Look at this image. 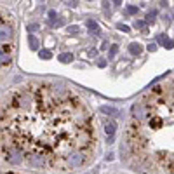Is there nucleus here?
<instances>
[{"instance_id": "412c9836", "label": "nucleus", "mask_w": 174, "mask_h": 174, "mask_svg": "<svg viewBox=\"0 0 174 174\" xmlns=\"http://www.w3.org/2000/svg\"><path fill=\"white\" fill-rule=\"evenodd\" d=\"M112 2H115V3H122V0H112Z\"/></svg>"}, {"instance_id": "aec40b11", "label": "nucleus", "mask_w": 174, "mask_h": 174, "mask_svg": "<svg viewBox=\"0 0 174 174\" xmlns=\"http://www.w3.org/2000/svg\"><path fill=\"white\" fill-rule=\"evenodd\" d=\"M49 17L54 19V17H56V10H49Z\"/></svg>"}, {"instance_id": "dca6fc26", "label": "nucleus", "mask_w": 174, "mask_h": 174, "mask_svg": "<svg viewBox=\"0 0 174 174\" xmlns=\"http://www.w3.org/2000/svg\"><path fill=\"white\" fill-rule=\"evenodd\" d=\"M155 16H157V10H150V12H148V16H146V19H148V21H152Z\"/></svg>"}, {"instance_id": "20e7f679", "label": "nucleus", "mask_w": 174, "mask_h": 174, "mask_svg": "<svg viewBox=\"0 0 174 174\" xmlns=\"http://www.w3.org/2000/svg\"><path fill=\"white\" fill-rule=\"evenodd\" d=\"M115 129H117V124H115L113 120H110V122L105 124V132H106V134L113 136V134H115Z\"/></svg>"}, {"instance_id": "7ed1b4c3", "label": "nucleus", "mask_w": 174, "mask_h": 174, "mask_svg": "<svg viewBox=\"0 0 174 174\" xmlns=\"http://www.w3.org/2000/svg\"><path fill=\"white\" fill-rule=\"evenodd\" d=\"M12 38L14 28L5 14H0V66H5L12 61Z\"/></svg>"}, {"instance_id": "6e6552de", "label": "nucleus", "mask_w": 174, "mask_h": 174, "mask_svg": "<svg viewBox=\"0 0 174 174\" xmlns=\"http://www.w3.org/2000/svg\"><path fill=\"white\" fill-rule=\"evenodd\" d=\"M59 61H61V63H71V61H73V54L64 52V54H61V56H59Z\"/></svg>"}, {"instance_id": "f257e3e1", "label": "nucleus", "mask_w": 174, "mask_h": 174, "mask_svg": "<svg viewBox=\"0 0 174 174\" xmlns=\"http://www.w3.org/2000/svg\"><path fill=\"white\" fill-rule=\"evenodd\" d=\"M0 148L16 166L71 171L91 160L96 134L75 92L56 84H28L0 108Z\"/></svg>"}, {"instance_id": "423d86ee", "label": "nucleus", "mask_w": 174, "mask_h": 174, "mask_svg": "<svg viewBox=\"0 0 174 174\" xmlns=\"http://www.w3.org/2000/svg\"><path fill=\"white\" fill-rule=\"evenodd\" d=\"M129 52H131V54H134V56L141 54V44H138V42H132V44L129 45Z\"/></svg>"}, {"instance_id": "0eeeda50", "label": "nucleus", "mask_w": 174, "mask_h": 174, "mask_svg": "<svg viewBox=\"0 0 174 174\" xmlns=\"http://www.w3.org/2000/svg\"><path fill=\"white\" fill-rule=\"evenodd\" d=\"M38 58H40V59H52V52H51V51H45V49H40V51H38Z\"/></svg>"}, {"instance_id": "f03ea898", "label": "nucleus", "mask_w": 174, "mask_h": 174, "mask_svg": "<svg viewBox=\"0 0 174 174\" xmlns=\"http://www.w3.org/2000/svg\"><path fill=\"white\" fill-rule=\"evenodd\" d=\"M125 145L134 160L159 174H174V78L150 89L131 108Z\"/></svg>"}, {"instance_id": "1a4fd4ad", "label": "nucleus", "mask_w": 174, "mask_h": 174, "mask_svg": "<svg viewBox=\"0 0 174 174\" xmlns=\"http://www.w3.org/2000/svg\"><path fill=\"white\" fill-rule=\"evenodd\" d=\"M87 28H89V30H94V33L99 31V26H98V23H94V21H87Z\"/></svg>"}, {"instance_id": "ddd939ff", "label": "nucleus", "mask_w": 174, "mask_h": 174, "mask_svg": "<svg viewBox=\"0 0 174 174\" xmlns=\"http://www.w3.org/2000/svg\"><path fill=\"white\" fill-rule=\"evenodd\" d=\"M125 12H127V14H136V12H138V7H134V5H127V7H125Z\"/></svg>"}, {"instance_id": "f8f14e48", "label": "nucleus", "mask_w": 174, "mask_h": 174, "mask_svg": "<svg viewBox=\"0 0 174 174\" xmlns=\"http://www.w3.org/2000/svg\"><path fill=\"white\" fill-rule=\"evenodd\" d=\"M134 28H138V30H145V28H146V23H145V21H134Z\"/></svg>"}, {"instance_id": "39448f33", "label": "nucleus", "mask_w": 174, "mask_h": 174, "mask_svg": "<svg viewBox=\"0 0 174 174\" xmlns=\"http://www.w3.org/2000/svg\"><path fill=\"white\" fill-rule=\"evenodd\" d=\"M28 44H30V49H33V51H37L38 45H40V42H38V38H37L35 35H30V37H28Z\"/></svg>"}, {"instance_id": "9d476101", "label": "nucleus", "mask_w": 174, "mask_h": 174, "mask_svg": "<svg viewBox=\"0 0 174 174\" xmlns=\"http://www.w3.org/2000/svg\"><path fill=\"white\" fill-rule=\"evenodd\" d=\"M101 112H103V113H112V115H115V113H117V110H115V108H112V106H101Z\"/></svg>"}, {"instance_id": "a211bd4d", "label": "nucleus", "mask_w": 174, "mask_h": 174, "mask_svg": "<svg viewBox=\"0 0 174 174\" xmlns=\"http://www.w3.org/2000/svg\"><path fill=\"white\" fill-rule=\"evenodd\" d=\"M119 30H122V31H125V33H127V31H129L131 28H129L127 24H122V23H120V24H119Z\"/></svg>"}, {"instance_id": "6ab92c4d", "label": "nucleus", "mask_w": 174, "mask_h": 174, "mask_svg": "<svg viewBox=\"0 0 174 174\" xmlns=\"http://www.w3.org/2000/svg\"><path fill=\"white\" fill-rule=\"evenodd\" d=\"M148 51H150V52H155V51H157V44H150V45H148Z\"/></svg>"}, {"instance_id": "4be33fe9", "label": "nucleus", "mask_w": 174, "mask_h": 174, "mask_svg": "<svg viewBox=\"0 0 174 174\" xmlns=\"http://www.w3.org/2000/svg\"><path fill=\"white\" fill-rule=\"evenodd\" d=\"M7 174H16V173H7Z\"/></svg>"}, {"instance_id": "2eb2a0df", "label": "nucleus", "mask_w": 174, "mask_h": 174, "mask_svg": "<svg viewBox=\"0 0 174 174\" xmlns=\"http://www.w3.org/2000/svg\"><path fill=\"white\" fill-rule=\"evenodd\" d=\"M117 52H119V47H117V45H112V47H110V54H108V58L112 59V58H113Z\"/></svg>"}, {"instance_id": "9b49d317", "label": "nucleus", "mask_w": 174, "mask_h": 174, "mask_svg": "<svg viewBox=\"0 0 174 174\" xmlns=\"http://www.w3.org/2000/svg\"><path fill=\"white\" fill-rule=\"evenodd\" d=\"M26 30L33 33V31H37V30H40V26H38V23H31V24H28V26H26Z\"/></svg>"}, {"instance_id": "4468645a", "label": "nucleus", "mask_w": 174, "mask_h": 174, "mask_svg": "<svg viewBox=\"0 0 174 174\" xmlns=\"http://www.w3.org/2000/svg\"><path fill=\"white\" fill-rule=\"evenodd\" d=\"M66 31H68V33H71V35H75V33H78V31H80V28H78V26H68V28H66Z\"/></svg>"}, {"instance_id": "f3484780", "label": "nucleus", "mask_w": 174, "mask_h": 174, "mask_svg": "<svg viewBox=\"0 0 174 174\" xmlns=\"http://www.w3.org/2000/svg\"><path fill=\"white\" fill-rule=\"evenodd\" d=\"M159 42H160V44H166V45H167V42H169V38H167L166 35H160V37H159Z\"/></svg>"}, {"instance_id": "5701e85b", "label": "nucleus", "mask_w": 174, "mask_h": 174, "mask_svg": "<svg viewBox=\"0 0 174 174\" xmlns=\"http://www.w3.org/2000/svg\"><path fill=\"white\" fill-rule=\"evenodd\" d=\"M40 2H42V0H40Z\"/></svg>"}]
</instances>
